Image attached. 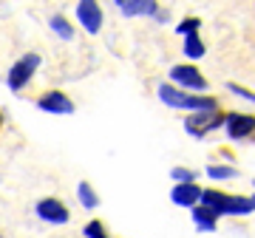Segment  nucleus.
Masks as SVG:
<instances>
[{"instance_id": "1", "label": "nucleus", "mask_w": 255, "mask_h": 238, "mask_svg": "<svg viewBox=\"0 0 255 238\" xmlns=\"http://www.w3.org/2000/svg\"><path fill=\"white\" fill-rule=\"evenodd\" d=\"M201 204H204L216 219H219V216H250V213L255 210L253 199H244V196H227V193H219V190H204Z\"/></svg>"}, {"instance_id": "2", "label": "nucleus", "mask_w": 255, "mask_h": 238, "mask_svg": "<svg viewBox=\"0 0 255 238\" xmlns=\"http://www.w3.org/2000/svg\"><path fill=\"white\" fill-rule=\"evenodd\" d=\"M159 100L170 108H179V111H219V102L213 97H190L187 91L182 88H173V85H159Z\"/></svg>"}, {"instance_id": "3", "label": "nucleus", "mask_w": 255, "mask_h": 238, "mask_svg": "<svg viewBox=\"0 0 255 238\" xmlns=\"http://www.w3.org/2000/svg\"><path fill=\"white\" fill-rule=\"evenodd\" d=\"M37 65H40V57L37 54H23L17 60V63L9 68V74H6V83H9L11 91H20L23 85H28V80L34 77Z\"/></svg>"}, {"instance_id": "4", "label": "nucleus", "mask_w": 255, "mask_h": 238, "mask_svg": "<svg viewBox=\"0 0 255 238\" xmlns=\"http://www.w3.org/2000/svg\"><path fill=\"white\" fill-rule=\"evenodd\" d=\"M219 125H224V117H219L216 111H201V114H193L184 119V130L196 139H204L207 130H216Z\"/></svg>"}, {"instance_id": "5", "label": "nucleus", "mask_w": 255, "mask_h": 238, "mask_svg": "<svg viewBox=\"0 0 255 238\" xmlns=\"http://www.w3.org/2000/svg\"><path fill=\"white\" fill-rule=\"evenodd\" d=\"M170 80L176 85H182V91H207V80L193 65H173L170 68Z\"/></svg>"}, {"instance_id": "6", "label": "nucleus", "mask_w": 255, "mask_h": 238, "mask_svg": "<svg viewBox=\"0 0 255 238\" xmlns=\"http://www.w3.org/2000/svg\"><path fill=\"white\" fill-rule=\"evenodd\" d=\"M224 128H227V136L233 142L250 139L255 133V117H250V114H227L224 117Z\"/></svg>"}, {"instance_id": "7", "label": "nucleus", "mask_w": 255, "mask_h": 238, "mask_svg": "<svg viewBox=\"0 0 255 238\" xmlns=\"http://www.w3.org/2000/svg\"><path fill=\"white\" fill-rule=\"evenodd\" d=\"M77 17H80V23L85 26V31H91V34L100 31V26H102V9L97 6V3H91V0L77 3Z\"/></svg>"}, {"instance_id": "8", "label": "nucleus", "mask_w": 255, "mask_h": 238, "mask_svg": "<svg viewBox=\"0 0 255 238\" xmlns=\"http://www.w3.org/2000/svg\"><path fill=\"white\" fill-rule=\"evenodd\" d=\"M40 111H48V114H74V102L65 97L63 91H48L37 100Z\"/></svg>"}, {"instance_id": "9", "label": "nucleus", "mask_w": 255, "mask_h": 238, "mask_svg": "<svg viewBox=\"0 0 255 238\" xmlns=\"http://www.w3.org/2000/svg\"><path fill=\"white\" fill-rule=\"evenodd\" d=\"M201 196H204V190H201L199 184H176L173 193H170L173 204H179V207H187V210L199 207Z\"/></svg>"}, {"instance_id": "10", "label": "nucleus", "mask_w": 255, "mask_h": 238, "mask_svg": "<svg viewBox=\"0 0 255 238\" xmlns=\"http://www.w3.org/2000/svg\"><path fill=\"white\" fill-rule=\"evenodd\" d=\"M37 216L43 221H48V224H65L68 221V210L57 199H43V202L37 204Z\"/></svg>"}, {"instance_id": "11", "label": "nucleus", "mask_w": 255, "mask_h": 238, "mask_svg": "<svg viewBox=\"0 0 255 238\" xmlns=\"http://www.w3.org/2000/svg\"><path fill=\"white\" fill-rule=\"evenodd\" d=\"M117 9L128 17H136V14H159V3L156 0H117Z\"/></svg>"}, {"instance_id": "12", "label": "nucleus", "mask_w": 255, "mask_h": 238, "mask_svg": "<svg viewBox=\"0 0 255 238\" xmlns=\"http://www.w3.org/2000/svg\"><path fill=\"white\" fill-rule=\"evenodd\" d=\"M193 219H196V227H199L201 233H216V227H219V219H216L204 204L193 207Z\"/></svg>"}, {"instance_id": "13", "label": "nucleus", "mask_w": 255, "mask_h": 238, "mask_svg": "<svg viewBox=\"0 0 255 238\" xmlns=\"http://www.w3.org/2000/svg\"><path fill=\"white\" fill-rule=\"evenodd\" d=\"M48 26L54 28V34L57 37H63V40H71L74 37V28H71V23L63 17V14H51V20H48Z\"/></svg>"}, {"instance_id": "14", "label": "nucleus", "mask_w": 255, "mask_h": 238, "mask_svg": "<svg viewBox=\"0 0 255 238\" xmlns=\"http://www.w3.org/2000/svg\"><path fill=\"white\" fill-rule=\"evenodd\" d=\"M184 54L190 57V60H199V57H204V43H201L199 34L184 37Z\"/></svg>"}, {"instance_id": "15", "label": "nucleus", "mask_w": 255, "mask_h": 238, "mask_svg": "<svg viewBox=\"0 0 255 238\" xmlns=\"http://www.w3.org/2000/svg\"><path fill=\"white\" fill-rule=\"evenodd\" d=\"M207 176H210V179H216V182H221V179H236L238 170L233 165H210L207 167Z\"/></svg>"}, {"instance_id": "16", "label": "nucleus", "mask_w": 255, "mask_h": 238, "mask_svg": "<svg viewBox=\"0 0 255 238\" xmlns=\"http://www.w3.org/2000/svg\"><path fill=\"white\" fill-rule=\"evenodd\" d=\"M77 193H80V202L85 204L88 210H94V207L100 204V199H97V193L91 190V184H85V182H82L80 187H77Z\"/></svg>"}, {"instance_id": "17", "label": "nucleus", "mask_w": 255, "mask_h": 238, "mask_svg": "<svg viewBox=\"0 0 255 238\" xmlns=\"http://www.w3.org/2000/svg\"><path fill=\"white\" fill-rule=\"evenodd\" d=\"M199 26H201V20L199 17H187V20H182L179 23V34H184V37H190V34H199Z\"/></svg>"}, {"instance_id": "18", "label": "nucleus", "mask_w": 255, "mask_h": 238, "mask_svg": "<svg viewBox=\"0 0 255 238\" xmlns=\"http://www.w3.org/2000/svg\"><path fill=\"white\" fill-rule=\"evenodd\" d=\"M85 238H108L105 224H102V221H88V224H85Z\"/></svg>"}, {"instance_id": "19", "label": "nucleus", "mask_w": 255, "mask_h": 238, "mask_svg": "<svg viewBox=\"0 0 255 238\" xmlns=\"http://www.w3.org/2000/svg\"><path fill=\"white\" fill-rule=\"evenodd\" d=\"M173 182L176 184H196V173L184 170V167H173Z\"/></svg>"}, {"instance_id": "20", "label": "nucleus", "mask_w": 255, "mask_h": 238, "mask_svg": "<svg viewBox=\"0 0 255 238\" xmlns=\"http://www.w3.org/2000/svg\"><path fill=\"white\" fill-rule=\"evenodd\" d=\"M227 91H230V94H238V97H241V100H247V102H255V94H253V91H247V88H241V85L227 83Z\"/></svg>"}, {"instance_id": "21", "label": "nucleus", "mask_w": 255, "mask_h": 238, "mask_svg": "<svg viewBox=\"0 0 255 238\" xmlns=\"http://www.w3.org/2000/svg\"><path fill=\"white\" fill-rule=\"evenodd\" d=\"M253 202H255V196H253Z\"/></svg>"}]
</instances>
